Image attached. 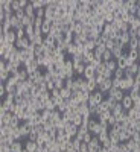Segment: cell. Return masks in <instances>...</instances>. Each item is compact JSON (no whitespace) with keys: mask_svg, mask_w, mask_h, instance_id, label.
I'll use <instances>...</instances> for the list:
<instances>
[{"mask_svg":"<svg viewBox=\"0 0 140 152\" xmlns=\"http://www.w3.org/2000/svg\"><path fill=\"white\" fill-rule=\"evenodd\" d=\"M105 97H107V94H104V93H100L99 90H96L95 93L90 94V99H88V107H90V108L99 107L105 100Z\"/></svg>","mask_w":140,"mask_h":152,"instance_id":"1","label":"cell"},{"mask_svg":"<svg viewBox=\"0 0 140 152\" xmlns=\"http://www.w3.org/2000/svg\"><path fill=\"white\" fill-rule=\"evenodd\" d=\"M107 97H110V99H113L114 100V102H122V100H123V97H125V91H122L120 90V88H111V90L107 93Z\"/></svg>","mask_w":140,"mask_h":152,"instance_id":"2","label":"cell"},{"mask_svg":"<svg viewBox=\"0 0 140 152\" xmlns=\"http://www.w3.org/2000/svg\"><path fill=\"white\" fill-rule=\"evenodd\" d=\"M100 35H102V29H99L97 26H92L90 31H88V40H93V41H97Z\"/></svg>","mask_w":140,"mask_h":152,"instance_id":"3","label":"cell"},{"mask_svg":"<svg viewBox=\"0 0 140 152\" xmlns=\"http://www.w3.org/2000/svg\"><path fill=\"white\" fill-rule=\"evenodd\" d=\"M23 67L26 69V72H28L29 75H32V73H35V72L40 70V64L37 62V59H34V61H31V62H24Z\"/></svg>","mask_w":140,"mask_h":152,"instance_id":"4","label":"cell"},{"mask_svg":"<svg viewBox=\"0 0 140 152\" xmlns=\"http://www.w3.org/2000/svg\"><path fill=\"white\" fill-rule=\"evenodd\" d=\"M78 131H79V126H76V125H73V123H67L66 125V132H67V135L72 138H76V135H78Z\"/></svg>","mask_w":140,"mask_h":152,"instance_id":"5","label":"cell"},{"mask_svg":"<svg viewBox=\"0 0 140 152\" xmlns=\"http://www.w3.org/2000/svg\"><path fill=\"white\" fill-rule=\"evenodd\" d=\"M31 40L28 37H24V38H20V40H17L15 41V47L18 49V50H26V49H29L31 47Z\"/></svg>","mask_w":140,"mask_h":152,"instance_id":"6","label":"cell"},{"mask_svg":"<svg viewBox=\"0 0 140 152\" xmlns=\"http://www.w3.org/2000/svg\"><path fill=\"white\" fill-rule=\"evenodd\" d=\"M84 78L87 79V81H95V78H96V69L92 66V64H88V66H85V72H84Z\"/></svg>","mask_w":140,"mask_h":152,"instance_id":"7","label":"cell"},{"mask_svg":"<svg viewBox=\"0 0 140 152\" xmlns=\"http://www.w3.org/2000/svg\"><path fill=\"white\" fill-rule=\"evenodd\" d=\"M76 113L81 114L84 119H90L92 117V113H90V107H88V104H81L78 107V111H76Z\"/></svg>","mask_w":140,"mask_h":152,"instance_id":"8","label":"cell"},{"mask_svg":"<svg viewBox=\"0 0 140 152\" xmlns=\"http://www.w3.org/2000/svg\"><path fill=\"white\" fill-rule=\"evenodd\" d=\"M111 88H113V79H105L100 85H97V90H99L100 93H104V94H107Z\"/></svg>","mask_w":140,"mask_h":152,"instance_id":"9","label":"cell"},{"mask_svg":"<svg viewBox=\"0 0 140 152\" xmlns=\"http://www.w3.org/2000/svg\"><path fill=\"white\" fill-rule=\"evenodd\" d=\"M88 149H90V152H97V151L102 149V143L99 142V138H97V137H95V135H93L92 142L88 143Z\"/></svg>","mask_w":140,"mask_h":152,"instance_id":"10","label":"cell"},{"mask_svg":"<svg viewBox=\"0 0 140 152\" xmlns=\"http://www.w3.org/2000/svg\"><path fill=\"white\" fill-rule=\"evenodd\" d=\"M125 6H126V9H128L130 15H137V9H139L137 2H134V0H126Z\"/></svg>","mask_w":140,"mask_h":152,"instance_id":"11","label":"cell"},{"mask_svg":"<svg viewBox=\"0 0 140 152\" xmlns=\"http://www.w3.org/2000/svg\"><path fill=\"white\" fill-rule=\"evenodd\" d=\"M12 117H14V114H12V113H2V114H0V125H2V126L11 125Z\"/></svg>","mask_w":140,"mask_h":152,"instance_id":"12","label":"cell"},{"mask_svg":"<svg viewBox=\"0 0 140 152\" xmlns=\"http://www.w3.org/2000/svg\"><path fill=\"white\" fill-rule=\"evenodd\" d=\"M128 113V119L133 120V122H140V110L139 108H131L130 111H126Z\"/></svg>","mask_w":140,"mask_h":152,"instance_id":"13","label":"cell"},{"mask_svg":"<svg viewBox=\"0 0 140 152\" xmlns=\"http://www.w3.org/2000/svg\"><path fill=\"white\" fill-rule=\"evenodd\" d=\"M120 104L123 105L125 111H130V110L134 107V100L131 99V96H130V94H125V97H123V100H122Z\"/></svg>","mask_w":140,"mask_h":152,"instance_id":"14","label":"cell"},{"mask_svg":"<svg viewBox=\"0 0 140 152\" xmlns=\"http://www.w3.org/2000/svg\"><path fill=\"white\" fill-rule=\"evenodd\" d=\"M126 58H128V52H125L119 59H116L117 61V69H128V59H126Z\"/></svg>","mask_w":140,"mask_h":152,"instance_id":"15","label":"cell"},{"mask_svg":"<svg viewBox=\"0 0 140 152\" xmlns=\"http://www.w3.org/2000/svg\"><path fill=\"white\" fill-rule=\"evenodd\" d=\"M3 37H5V41L9 43V44H15V41H17V32L14 29L9 31L8 34H5Z\"/></svg>","mask_w":140,"mask_h":152,"instance_id":"16","label":"cell"},{"mask_svg":"<svg viewBox=\"0 0 140 152\" xmlns=\"http://www.w3.org/2000/svg\"><path fill=\"white\" fill-rule=\"evenodd\" d=\"M52 21L50 20H44V23H43V26H41V32H43V35L44 37H47L49 34H50V31H52Z\"/></svg>","mask_w":140,"mask_h":152,"instance_id":"17","label":"cell"},{"mask_svg":"<svg viewBox=\"0 0 140 152\" xmlns=\"http://www.w3.org/2000/svg\"><path fill=\"white\" fill-rule=\"evenodd\" d=\"M122 113H125V108H123V105L120 104V102H117L116 105H114L113 108H111V114L114 117H117V116H120Z\"/></svg>","mask_w":140,"mask_h":152,"instance_id":"18","label":"cell"},{"mask_svg":"<svg viewBox=\"0 0 140 152\" xmlns=\"http://www.w3.org/2000/svg\"><path fill=\"white\" fill-rule=\"evenodd\" d=\"M23 151H24V142L17 140L11 145V152H23Z\"/></svg>","mask_w":140,"mask_h":152,"instance_id":"19","label":"cell"},{"mask_svg":"<svg viewBox=\"0 0 140 152\" xmlns=\"http://www.w3.org/2000/svg\"><path fill=\"white\" fill-rule=\"evenodd\" d=\"M24 149H26L28 152H37L38 151V145H37V142L26 140V142H24Z\"/></svg>","mask_w":140,"mask_h":152,"instance_id":"20","label":"cell"},{"mask_svg":"<svg viewBox=\"0 0 140 152\" xmlns=\"http://www.w3.org/2000/svg\"><path fill=\"white\" fill-rule=\"evenodd\" d=\"M54 17H55V8H54L52 5H49V6L46 8V15H44V20H50V21H52V20H54Z\"/></svg>","mask_w":140,"mask_h":152,"instance_id":"21","label":"cell"},{"mask_svg":"<svg viewBox=\"0 0 140 152\" xmlns=\"http://www.w3.org/2000/svg\"><path fill=\"white\" fill-rule=\"evenodd\" d=\"M111 52H113V58H114V59H119V58L125 53V50H123V47H122V46H119V44H117L116 47H114V49L111 50Z\"/></svg>","mask_w":140,"mask_h":152,"instance_id":"22","label":"cell"},{"mask_svg":"<svg viewBox=\"0 0 140 152\" xmlns=\"http://www.w3.org/2000/svg\"><path fill=\"white\" fill-rule=\"evenodd\" d=\"M15 76H17V78H18V79H20L21 82H23V81H28V79H29V73L26 72V69H24V67H21V69H20L18 72H17V75H15Z\"/></svg>","mask_w":140,"mask_h":152,"instance_id":"23","label":"cell"},{"mask_svg":"<svg viewBox=\"0 0 140 152\" xmlns=\"http://www.w3.org/2000/svg\"><path fill=\"white\" fill-rule=\"evenodd\" d=\"M70 123H73V125H76V126H82V123H84V117L81 116V114L75 113V116L72 117Z\"/></svg>","mask_w":140,"mask_h":152,"instance_id":"24","label":"cell"},{"mask_svg":"<svg viewBox=\"0 0 140 152\" xmlns=\"http://www.w3.org/2000/svg\"><path fill=\"white\" fill-rule=\"evenodd\" d=\"M73 72H75V76H84L85 64H75L73 66Z\"/></svg>","mask_w":140,"mask_h":152,"instance_id":"25","label":"cell"},{"mask_svg":"<svg viewBox=\"0 0 140 152\" xmlns=\"http://www.w3.org/2000/svg\"><path fill=\"white\" fill-rule=\"evenodd\" d=\"M44 46L54 50V49L56 47V41H55V38H52V37H44Z\"/></svg>","mask_w":140,"mask_h":152,"instance_id":"26","label":"cell"},{"mask_svg":"<svg viewBox=\"0 0 140 152\" xmlns=\"http://www.w3.org/2000/svg\"><path fill=\"white\" fill-rule=\"evenodd\" d=\"M105 67H107V70H108V72L114 73V72L117 70V61H116V59H111V61L105 62Z\"/></svg>","mask_w":140,"mask_h":152,"instance_id":"27","label":"cell"},{"mask_svg":"<svg viewBox=\"0 0 140 152\" xmlns=\"http://www.w3.org/2000/svg\"><path fill=\"white\" fill-rule=\"evenodd\" d=\"M59 96L62 97V99H64V100H69L72 96H73V91L72 90H69V88H62V90H59Z\"/></svg>","mask_w":140,"mask_h":152,"instance_id":"28","label":"cell"},{"mask_svg":"<svg viewBox=\"0 0 140 152\" xmlns=\"http://www.w3.org/2000/svg\"><path fill=\"white\" fill-rule=\"evenodd\" d=\"M11 132H12V128L9 125L0 126V135H2V137H8V135H11Z\"/></svg>","mask_w":140,"mask_h":152,"instance_id":"29","label":"cell"},{"mask_svg":"<svg viewBox=\"0 0 140 152\" xmlns=\"http://www.w3.org/2000/svg\"><path fill=\"white\" fill-rule=\"evenodd\" d=\"M88 132H90V131L87 129V126H79V131H78V135H76V138H79V140L82 142L84 137H85Z\"/></svg>","mask_w":140,"mask_h":152,"instance_id":"30","label":"cell"},{"mask_svg":"<svg viewBox=\"0 0 140 152\" xmlns=\"http://www.w3.org/2000/svg\"><path fill=\"white\" fill-rule=\"evenodd\" d=\"M38 99H40L43 104H46L47 100L52 99V94H50V91H41V93H40V96H38Z\"/></svg>","mask_w":140,"mask_h":152,"instance_id":"31","label":"cell"},{"mask_svg":"<svg viewBox=\"0 0 140 152\" xmlns=\"http://www.w3.org/2000/svg\"><path fill=\"white\" fill-rule=\"evenodd\" d=\"M37 142H43V143L50 142V135H49V132H46V131L40 132V134H38V140H37Z\"/></svg>","mask_w":140,"mask_h":152,"instance_id":"32","label":"cell"},{"mask_svg":"<svg viewBox=\"0 0 140 152\" xmlns=\"http://www.w3.org/2000/svg\"><path fill=\"white\" fill-rule=\"evenodd\" d=\"M35 11H37V9L32 6V3H31V2H29V5L26 6V9H24L26 15H28V17H31V18H35Z\"/></svg>","mask_w":140,"mask_h":152,"instance_id":"33","label":"cell"},{"mask_svg":"<svg viewBox=\"0 0 140 152\" xmlns=\"http://www.w3.org/2000/svg\"><path fill=\"white\" fill-rule=\"evenodd\" d=\"M97 122H99V120H97L96 117H90V119H88V120H87V129H88V131H90V132H92V129H93V128H95V126L97 125Z\"/></svg>","mask_w":140,"mask_h":152,"instance_id":"34","label":"cell"},{"mask_svg":"<svg viewBox=\"0 0 140 152\" xmlns=\"http://www.w3.org/2000/svg\"><path fill=\"white\" fill-rule=\"evenodd\" d=\"M84 47H85V50H88V52H95V49H96V41L88 40V41L84 44Z\"/></svg>","mask_w":140,"mask_h":152,"instance_id":"35","label":"cell"},{"mask_svg":"<svg viewBox=\"0 0 140 152\" xmlns=\"http://www.w3.org/2000/svg\"><path fill=\"white\" fill-rule=\"evenodd\" d=\"M21 24L24 28H28V26H34V18H31V17H28V15H24L23 18H21Z\"/></svg>","mask_w":140,"mask_h":152,"instance_id":"36","label":"cell"},{"mask_svg":"<svg viewBox=\"0 0 140 152\" xmlns=\"http://www.w3.org/2000/svg\"><path fill=\"white\" fill-rule=\"evenodd\" d=\"M44 108H46V110H49V111H55V110H58V107L55 105V102H54L52 99L47 100V102L44 104Z\"/></svg>","mask_w":140,"mask_h":152,"instance_id":"37","label":"cell"},{"mask_svg":"<svg viewBox=\"0 0 140 152\" xmlns=\"http://www.w3.org/2000/svg\"><path fill=\"white\" fill-rule=\"evenodd\" d=\"M54 82H55V88H56V90H62V88L66 87V84H64V79L55 78V79H54Z\"/></svg>","mask_w":140,"mask_h":152,"instance_id":"38","label":"cell"},{"mask_svg":"<svg viewBox=\"0 0 140 152\" xmlns=\"http://www.w3.org/2000/svg\"><path fill=\"white\" fill-rule=\"evenodd\" d=\"M111 59H114L113 58V52H111V50H105L104 55H102V62H108Z\"/></svg>","mask_w":140,"mask_h":152,"instance_id":"39","label":"cell"},{"mask_svg":"<svg viewBox=\"0 0 140 152\" xmlns=\"http://www.w3.org/2000/svg\"><path fill=\"white\" fill-rule=\"evenodd\" d=\"M104 18H105L107 23H113V21H114V12H113V11H107L105 15H104Z\"/></svg>","mask_w":140,"mask_h":152,"instance_id":"40","label":"cell"},{"mask_svg":"<svg viewBox=\"0 0 140 152\" xmlns=\"http://www.w3.org/2000/svg\"><path fill=\"white\" fill-rule=\"evenodd\" d=\"M113 78H116V79H123L125 78V70L123 69H117L116 72H114V76Z\"/></svg>","mask_w":140,"mask_h":152,"instance_id":"41","label":"cell"},{"mask_svg":"<svg viewBox=\"0 0 140 152\" xmlns=\"http://www.w3.org/2000/svg\"><path fill=\"white\" fill-rule=\"evenodd\" d=\"M81 143H82V142L79 140V138H73V140H72V149L79 152V146H81Z\"/></svg>","mask_w":140,"mask_h":152,"instance_id":"42","label":"cell"},{"mask_svg":"<svg viewBox=\"0 0 140 152\" xmlns=\"http://www.w3.org/2000/svg\"><path fill=\"white\" fill-rule=\"evenodd\" d=\"M130 128H131L134 132H140V122H133V120H130Z\"/></svg>","mask_w":140,"mask_h":152,"instance_id":"43","label":"cell"},{"mask_svg":"<svg viewBox=\"0 0 140 152\" xmlns=\"http://www.w3.org/2000/svg\"><path fill=\"white\" fill-rule=\"evenodd\" d=\"M43 129H44L46 132H50L52 129H55V125H54L52 122H46V123L43 125Z\"/></svg>","mask_w":140,"mask_h":152,"instance_id":"44","label":"cell"},{"mask_svg":"<svg viewBox=\"0 0 140 152\" xmlns=\"http://www.w3.org/2000/svg\"><path fill=\"white\" fill-rule=\"evenodd\" d=\"M44 15H46V8H40V9H37V11H35V17H38V18H44Z\"/></svg>","mask_w":140,"mask_h":152,"instance_id":"45","label":"cell"},{"mask_svg":"<svg viewBox=\"0 0 140 152\" xmlns=\"http://www.w3.org/2000/svg\"><path fill=\"white\" fill-rule=\"evenodd\" d=\"M97 90V84L95 81H88V91L90 93H95Z\"/></svg>","mask_w":140,"mask_h":152,"instance_id":"46","label":"cell"},{"mask_svg":"<svg viewBox=\"0 0 140 152\" xmlns=\"http://www.w3.org/2000/svg\"><path fill=\"white\" fill-rule=\"evenodd\" d=\"M81 91L90 93V91H88V81H87L85 78H82V81H81Z\"/></svg>","mask_w":140,"mask_h":152,"instance_id":"47","label":"cell"},{"mask_svg":"<svg viewBox=\"0 0 140 152\" xmlns=\"http://www.w3.org/2000/svg\"><path fill=\"white\" fill-rule=\"evenodd\" d=\"M14 15H15L18 20H21L24 15H26V12H24V9H23V8H20V9H17V11L14 12Z\"/></svg>","mask_w":140,"mask_h":152,"instance_id":"48","label":"cell"},{"mask_svg":"<svg viewBox=\"0 0 140 152\" xmlns=\"http://www.w3.org/2000/svg\"><path fill=\"white\" fill-rule=\"evenodd\" d=\"M117 46V43L114 41V40H108L107 43H105V47H107V50H113L114 47Z\"/></svg>","mask_w":140,"mask_h":152,"instance_id":"49","label":"cell"},{"mask_svg":"<svg viewBox=\"0 0 140 152\" xmlns=\"http://www.w3.org/2000/svg\"><path fill=\"white\" fill-rule=\"evenodd\" d=\"M107 123H108L110 128H113V126H116V125H117V119H116V117H114L113 114H111V117L108 119V122H107Z\"/></svg>","mask_w":140,"mask_h":152,"instance_id":"50","label":"cell"},{"mask_svg":"<svg viewBox=\"0 0 140 152\" xmlns=\"http://www.w3.org/2000/svg\"><path fill=\"white\" fill-rule=\"evenodd\" d=\"M73 82H75V78H69V79H66V81H64V84H66V88L72 90V88H73Z\"/></svg>","mask_w":140,"mask_h":152,"instance_id":"51","label":"cell"},{"mask_svg":"<svg viewBox=\"0 0 140 152\" xmlns=\"http://www.w3.org/2000/svg\"><path fill=\"white\" fill-rule=\"evenodd\" d=\"M105 81V76L104 75H96V78H95V82L97 84V85H100V84H102Z\"/></svg>","mask_w":140,"mask_h":152,"instance_id":"52","label":"cell"},{"mask_svg":"<svg viewBox=\"0 0 140 152\" xmlns=\"http://www.w3.org/2000/svg\"><path fill=\"white\" fill-rule=\"evenodd\" d=\"M108 151H110V152H122L120 145H111V146L108 148Z\"/></svg>","mask_w":140,"mask_h":152,"instance_id":"53","label":"cell"},{"mask_svg":"<svg viewBox=\"0 0 140 152\" xmlns=\"http://www.w3.org/2000/svg\"><path fill=\"white\" fill-rule=\"evenodd\" d=\"M79 152H90V149H88V143H81V146H79Z\"/></svg>","mask_w":140,"mask_h":152,"instance_id":"54","label":"cell"},{"mask_svg":"<svg viewBox=\"0 0 140 152\" xmlns=\"http://www.w3.org/2000/svg\"><path fill=\"white\" fill-rule=\"evenodd\" d=\"M50 94H52V97H56V96H59V90H56V88H55L54 91H50Z\"/></svg>","mask_w":140,"mask_h":152,"instance_id":"55","label":"cell"},{"mask_svg":"<svg viewBox=\"0 0 140 152\" xmlns=\"http://www.w3.org/2000/svg\"><path fill=\"white\" fill-rule=\"evenodd\" d=\"M134 108H139L140 110V97L136 100V102H134Z\"/></svg>","mask_w":140,"mask_h":152,"instance_id":"56","label":"cell"},{"mask_svg":"<svg viewBox=\"0 0 140 152\" xmlns=\"http://www.w3.org/2000/svg\"><path fill=\"white\" fill-rule=\"evenodd\" d=\"M136 37H137V38H140V28L136 31Z\"/></svg>","mask_w":140,"mask_h":152,"instance_id":"57","label":"cell"},{"mask_svg":"<svg viewBox=\"0 0 140 152\" xmlns=\"http://www.w3.org/2000/svg\"><path fill=\"white\" fill-rule=\"evenodd\" d=\"M137 49L140 50V38H137Z\"/></svg>","mask_w":140,"mask_h":152,"instance_id":"58","label":"cell"},{"mask_svg":"<svg viewBox=\"0 0 140 152\" xmlns=\"http://www.w3.org/2000/svg\"><path fill=\"white\" fill-rule=\"evenodd\" d=\"M137 17H139V18H140V8H139V9H137Z\"/></svg>","mask_w":140,"mask_h":152,"instance_id":"59","label":"cell"},{"mask_svg":"<svg viewBox=\"0 0 140 152\" xmlns=\"http://www.w3.org/2000/svg\"><path fill=\"white\" fill-rule=\"evenodd\" d=\"M137 6H139V8H140V0H139V2H137Z\"/></svg>","mask_w":140,"mask_h":152,"instance_id":"60","label":"cell"},{"mask_svg":"<svg viewBox=\"0 0 140 152\" xmlns=\"http://www.w3.org/2000/svg\"><path fill=\"white\" fill-rule=\"evenodd\" d=\"M139 62H140V50H139Z\"/></svg>","mask_w":140,"mask_h":152,"instance_id":"61","label":"cell"}]
</instances>
